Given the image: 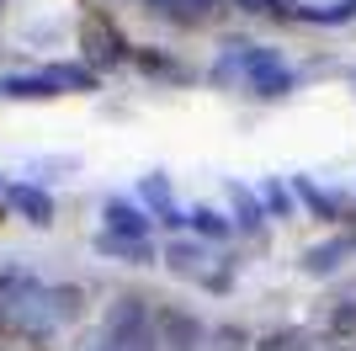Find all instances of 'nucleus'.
<instances>
[{"label":"nucleus","mask_w":356,"mask_h":351,"mask_svg":"<svg viewBox=\"0 0 356 351\" xmlns=\"http://www.w3.org/2000/svg\"><path fill=\"white\" fill-rule=\"evenodd\" d=\"M80 314V288H48L32 272H0V336L48 341Z\"/></svg>","instance_id":"f257e3e1"},{"label":"nucleus","mask_w":356,"mask_h":351,"mask_svg":"<svg viewBox=\"0 0 356 351\" xmlns=\"http://www.w3.org/2000/svg\"><path fill=\"white\" fill-rule=\"evenodd\" d=\"M213 86H245L250 96H261V102H277V96H287V91L298 86V75L277 48L223 43L218 64H213Z\"/></svg>","instance_id":"f03ea898"},{"label":"nucleus","mask_w":356,"mask_h":351,"mask_svg":"<svg viewBox=\"0 0 356 351\" xmlns=\"http://www.w3.org/2000/svg\"><path fill=\"white\" fill-rule=\"evenodd\" d=\"M59 91H96V75L80 70V64H54V70L38 75H6L0 80V96L6 102H43V96H59Z\"/></svg>","instance_id":"7ed1b4c3"},{"label":"nucleus","mask_w":356,"mask_h":351,"mask_svg":"<svg viewBox=\"0 0 356 351\" xmlns=\"http://www.w3.org/2000/svg\"><path fill=\"white\" fill-rule=\"evenodd\" d=\"M154 336H160V351H202L208 330L197 314H181V309H154Z\"/></svg>","instance_id":"20e7f679"},{"label":"nucleus","mask_w":356,"mask_h":351,"mask_svg":"<svg viewBox=\"0 0 356 351\" xmlns=\"http://www.w3.org/2000/svg\"><path fill=\"white\" fill-rule=\"evenodd\" d=\"M102 234H118V240H138V245H149V234H154V219H149L144 208H134L128 197H112V203L102 208Z\"/></svg>","instance_id":"39448f33"},{"label":"nucleus","mask_w":356,"mask_h":351,"mask_svg":"<svg viewBox=\"0 0 356 351\" xmlns=\"http://www.w3.org/2000/svg\"><path fill=\"white\" fill-rule=\"evenodd\" d=\"M0 197H6V208H16V213H22L27 224H38V229L54 224V197H48L43 187H32V181H11Z\"/></svg>","instance_id":"423d86ee"},{"label":"nucleus","mask_w":356,"mask_h":351,"mask_svg":"<svg viewBox=\"0 0 356 351\" xmlns=\"http://www.w3.org/2000/svg\"><path fill=\"white\" fill-rule=\"evenodd\" d=\"M138 197L149 203V213H154L160 224H181V219H186V208L176 203V187H170V176H165V171H149L144 187H138Z\"/></svg>","instance_id":"0eeeda50"},{"label":"nucleus","mask_w":356,"mask_h":351,"mask_svg":"<svg viewBox=\"0 0 356 351\" xmlns=\"http://www.w3.org/2000/svg\"><path fill=\"white\" fill-rule=\"evenodd\" d=\"M346 256H356V234H335V240H325V245H309L303 250V272H309V277L341 272Z\"/></svg>","instance_id":"6e6552de"},{"label":"nucleus","mask_w":356,"mask_h":351,"mask_svg":"<svg viewBox=\"0 0 356 351\" xmlns=\"http://www.w3.org/2000/svg\"><path fill=\"white\" fill-rule=\"evenodd\" d=\"M293 192L319 213V219H341V213H346V197H341V192H325L314 176H293Z\"/></svg>","instance_id":"1a4fd4ad"},{"label":"nucleus","mask_w":356,"mask_h":351,"mask_svg":"<svg viewBox=\"0 0 356 351\" xmlns=\"http://www.w3.org/2000/svg\"><path fill=\"white\" fill-rule=\"evenodd\" d=\"M229 208H234V224L245 234H261V219H266V208L255 203V192L245 181H229Z\"/></svg>","instance_id":"9d476101"},{"label":"nucleus","mask_w":356,"mask_h":351,"mask_svg":"<svg viewBox=\"0 0 356 351\" xmlns=\"http://www.w3.org/2000/svg\"><path fill=\"white\" fill-rule=\"evenodd\" d=\"M165 261L176 266L181 277H202V272H208V245H202V240H170V245H165Z\"/></svg>","instance_id":"9b49d317"},{"label":"nucleus","mask_w":356,"mask_h":351,"mask_svg":"<svg viewBox=\"0 0 356 351\" xmlns=\"http://www.w3.org/2000/svg\"><path fill=\"white\" fill-rule=\"evenodd\" d=\"M149 11H160L165 22H181V27H192L202 16L213 11V0H149Z\"/></svg>","instance_id":"f8f14e48"},{"label":"nucleus","mask_w":356,"mask_h":351,"mask_svg":"<svg viewBox=\"0 0 356 351\" xmlns=\"http://www.w3.org/2000/svg\"><path fill=\"white\" fill-rule=\"evenodd\" d=\"M186 224H192V234H202V240H213V245L229 240V229H234V224L223 219V213H213V208H186Z\"/></svg>","instance_id":"ddd939ff"},{"label":"nucleus","mask_w":356,"mask_h":351,"mask_svg":"<svg viewBox=\"0 0 356 351\" xmlns=\"http://www.w3.org/2000/svg\"><path fill=\"white\" fill-rule=\"evenodd\" d=\"M96 250H102V256H122V261H138V266L154 256V245H138V240H118V234H96Z\"/></svg>","instance_id":"4468645a"},{"label":"nucleus","mask_w":356,"mask_h":351,"mask_svg":"<svg viewBox=\"0 0 356 351\" xmlns=\"http://www.w3.org/2000/svg\"><path fill=\"white\" fill-rule=\"evenodd\" d=\"M86 43H90V58H112V64L122 58V38H118V32H106L102 22H90V27H86Z\"/></svg>","instance_id":"2eb2a0df"},{"label":"nucleus","mask_w":356,"mask_h":351,"mask_svg":"<svg viewBox=\"0 0 356 351\" xmlns=\"http://www.w3.org/2000/svg\"><path fill=\"white\" fill-rule=\"evenodd\" d=\"M261 197H266L271 213H293V192H287L282 181H266V187H261Z\"/></svg>","instance_id":"dca6fc26"}]
</instances>
